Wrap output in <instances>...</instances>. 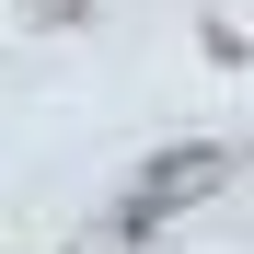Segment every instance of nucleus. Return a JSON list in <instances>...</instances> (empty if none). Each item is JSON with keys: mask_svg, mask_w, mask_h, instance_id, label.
I'll return each mask as SVG.
<instances>
[{"mask_svg": "<svg viewBox=\"0 0 254 254\" xmlns=\"http://www.w3.org/2000/svg\"><path fill=\"white\" fill-rule=\"evenodd\" d=\"M208 185H231V150H220V139H196V150H162L150 174L127 185V208H116V220L139 231V243H150V220H174V208H196Z\"/></svg>", "mask_w": 254, "mask_h": 254, "instance_id": "nucleus-1", "label": "nucleus"}, {"mask_svg": "<svg viewBox=\"0 0 254 254\" xmlns=\"http://www.w3.org/2000/svg\"><path fill=\"white\" fill-rule=\"evenodd\" d=\"M69 254H139V231H127V220H93V231H69Z\"/></svg>", "mask_w": 254, "mask_h": 254, "instance_id": "nucleus-2", "label": "nucleus"}]
</instances>
